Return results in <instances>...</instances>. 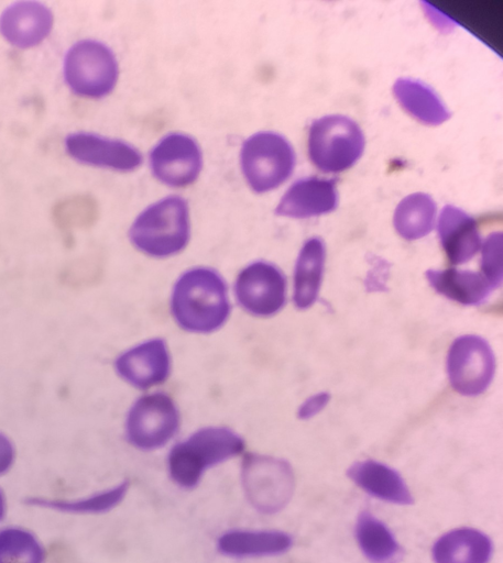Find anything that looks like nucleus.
Listing matches in <instances>:
<instances>
[{
	"label": "nucleus",
	"instance_id": "1",
	"mask_svg": "<svg viewBox=\"0 0 503 563\" xmlns=\"http://www.w3.org/2000/svg\"><path fill=\"white\" fill-rule=\"evenodd\" d=\"M230 310L227 284L211 267L187 269L173 286L171 313L184 331L199 334L217 331L228 320Z\"/></svg>",
	"mask_w": 503,
	"mask_h": 563
},
{
	"label": "nucleus",
	"instance_id": "2",
	"mask_svg": "<svg viewBox=\"0 0 503 563\" xmlns=\"http://www.w3.org/2000/svg\"><path fill=\"white\" fill-rule=\"evenodd\" d=\"M192 235V213L188 200L168 194L146 205L128 229L131 245L153 258H167L183 252Z\"/></svg>",
	"mask_w": 503,
	"mask_h": 563
},
{
	"label": "nucleus",
	"instance_id": "3",
	"mask_svg": "<svg viewBox=\"0 0 503 563\" xmlns=\"http://www.w3.org/2000/svg\"><path fill=\"white\" fill-rule=\"evenodd\" d=\"M244 448L243 438L228 427L201 428L170 450L168 476L177 487L192 490L208 470L240 455Z\"/></svg>",
	"mask_w": 503,
	"mask_h": 563
},
{
	"label": "nucleus",
	"instance_id": "4",
	"mask_svg": "<svg viewBox=\"0 0 503 563\" xmlns=\"http://www.w3.org/2000/svg\"><path fill=\"white\" fill-rule=\"evenodd\" d=\"M62 76L77 98L101 100L109 97L120 79L116 52L103 41L85 37L74 42L62 60Z\"/></svg>",
	"mask_w": 503,
	"mask_h": 563
},
{
	"label": "nucleus",
	"instance_id": "5",
	"mask_svg": "<svg viewBox=\"0 0 503 563\" xmlns=\"http://www.w3.org/2000/svg\"><path fill=\"white\" fill-rule=\"evenodd\" d=\"M238 163L245 185L255 194H265L289 178L296 165V154L284 135L258 131L242 141Z\"/></svg>",
	"mask_w": 503,
	"mask_h": 563
},
{
	"label": "nucleus",
	"instance_id": "6",
	"mask_svg": "<svg viewBox=\"0 0 503 563\" xmlns=\"http://www.w3.org/2000/svg\"><path fill=\"white\" fill-rule=\"evenodd\" d=\"M145 163L158 184L178 190L198 181L205 167V154L190 133L168 131L149 148Z\"/></svg>",
	"mask_w": 503,
	"mask_h": 563
},
{
	"label": "nucleus",
	"instance_id": "7",
	"mask_svg": "<svg viewBox=\"0 0 503 563\" xmlns=\"http://www.w3.org/2000/svg\"><path fill=\"white\" fill-rule=\"evenodd\" d=\"M364 136L352 119L330 114L311 122L307 137L310 162L321 172L338 173L350 168L362 155Z\"/></svg>",
	"mask_w": 503,
	"mask_h": 563
},
{
	"label": "nucleus",
	"instance_id": "8",
	"mask_svg": "<svg viewBox=\"0 0 503 563\" xmlns=\"http://www.w3.org/2000/svg\"><path fill=\"white\" fill-rule=\"evenodd\" d=\"M241 486L252 508L264 515H273L292 500L296 481L293 467L286 460L248 453L241 462Z\"/></svg>",
	"mask_w": 503,
	"mask_h": 563
},
{
	"label": "nucleus",
	"instance_id": "9",
	"mask_svg": "<svg viewBox=\"0 0 503 563\" xmlns=\"http://www.w3.org/2000/svg\"><path fill=\"white\" fill-rule=\"evenodd\" d=\"M181 415L174 400L155 391L139 397L129 408L124 421L127 442L140 451L163 448L177 433Z\"/></svg>",
	"mask_w": 503,
	"mask_h": 563
},
{
	"label": "nucleus",
	"instance_id": "10",
	"mask_svg": "<svg viewBox=\"0 0 503 563\" xmlns=\"http://www.w3.org/2000/svg\"><path fill=\"white\" fill-rule=\"evenodd\" d=\"M66 155L79 165L120 174L134 173L145 155L132 142L94 131L76 130L63 140Z\"/></svg>",
	"mask_w": 503,
	"mask_h": 563
},
{
	"label": "nucleus",
	"instance_id": "11",
	"mask_svg": "<svg viewBox=\"0 0 503 563\" xmlns=\"http://www.w3.org/2000/svg\"><path fill=\"white\" fill-rule=\"evenodd\" d=\"M238 305L255 317H270L278 312L286 301V279L272 263L256 261L247 265L234 282Z\"/></svg>",
	"mask_w": 503,
	"mask_h": 563
},
{
	"label": "nucleus",
	"instance_id": "12",
	"mask_svg": "<svg viewBox=\"0 0 503 563\" xmlns=\"http://www.w3.org/2000/svg\"><path fill=\"white\" fill-rule=\"evenodd\" d=\"M494 355L490 345L477 335L457 338L447 357L452 388L464 396H477L490 385L494 374Z\"/></svg>",
	"mask_w": 503,
	"mask_h": 563
},
{
	"label": "nucleus",
	"instance_id": "13",
	"mask_svg": "<svg viewBox=\"0 0 503 563\" xmlns=\"http://www.w3.org/2000/svg\"><path fill=\"white\" fill-rule=\"evenodd\" d=\"M116 374L134 388L146 390L164 383L171 374V354L166 341L154 338L120 353Z\"/></svg>",
	"mask_w": 503,
	"mask_h": 563
},
{
	"label": "nucleus",
	"instance_id": "14",
	"mask_svg": "<svg viewBox=\"0 0 503 563\" xmlns=\"http://www.w3.org/2000/svg\"><path fill=\"white\" fill-rule=\"evenodd\" d=\"M54 13L43 2L20 0L0 13V35L11 46L30 49L41 45L54 29Z\"/></svg>",
	"mask_w": 503,
	"mask_h": 563
},
{
	"label": "nucleus",
	"instance_id": "15",
	"mask_svg": "<svg viewBox=\"0 0 503 563\" xmlns=\"http://www.w3.org/2000/svg\"><path fill=\"white\" fill-rule=\"evenodd\" d=\"M338 206L336 183L316 176L294 181L274 209L278 217L306 219L335 210Z\"/></svg>",
	"mask_w": 503,
	"mask_h": 563
},
{
	"label": "nucleus",
	"instance_id": "16",
	"mask_svg": "<svg viewBox=\"0 0 503 563\" xmlns=\"http://www.w3.org/2000/svg\"><path fill=\"white\" fill-rule=\"evenodd\" d=\"M294 537L278 529H230L216 542L217 551L231 559L280 556L294 547Z\"/></svg>",
	"mask_w": 503,
	"mask_h": 563
},
{
	"label": "nucleus",
	"instance_id": "17",
	"mask_svg": "<svg viewBox=\"0 0 503 563\" xmlns=\"http://www.w3.org/2000/svg\"><path fill=\"white\" fill-rule=\"evenodd\" d=\"M347 477L367 495L396 506H412L415 498L403 476L390 465L363 460L352 463Z\"/></svg>",
	"mask_w": 503,
	"mask_h": 563
},
{
	"label": "nucleus",
	"instance_id": "18",
	"mask_svg": "<svg viewBox=\"0 0 503 563\" xmlns=\"http://www.w3.org/2000/svg\"><path fill=\"white\" fill-rule=\"evenodd\" d=\"M492 539L473 527H458L440 534L430 549L434 563H490Z\"/></svg>",
	"mask_w": 503,
	"mask_h": 563
},
{
	"label": "nucleus",
	"instance_id": "19",
	"mask_svg": "<svg viewBox=\"0 0 503 563\" xmlns=\"http://www.w3.org/2000/svg\"><path fill=\"white\" fill-rule=\"evenodd\" d=\"M437 229L441 246L452 264L468 262L481 246L475 220L457 207L447 205L441 209Z\"/></svg>",
	"mask_w": 503,
	"mask_h": 563
},
{
	"label": "nucleus",
	"instance_id": "20",
	"mask_svg": "<svg viewBox=\"0 0 503 563\" xmlns=\"http://www.w3.org/2000/svg\"><path fill=\"white\" fill-rule=\"evenodd\" d=\"M353 536L360 552L370 563H400L404 558V548L390 527L367 509L358 514Z\"/></svg>",
	"mask_w": 503,
	"mask_h": 563
},
{
	"label": "nucleus",
	"instance_id": "21",
	"mask_svg": "<svg viewBox=\"0 0 503 563\" xmlns=\"http://www.w3.org/2000/svg\"><path fill=\"white\" fill-rule=\"evenodd\" d=\"M325 244L319 238L302 246L294 271L293 301L298 309L309 308L317 299L325 265Z\"/></svg>",
	"mask_w": 503,
	"mask_h": 563
},
{
	"label": "nucleus",
	"instance_id": "22",
	"mask_svg": "<svg viewBox=\"0 0 503 563\" xmlns=\"http://www.w3.org/2000/svg\"><path fill=\"white\" fill-rule=\"evenodd\" d=\"M426 278L437 292L462 305H479L493 290L482 273L471 271L429 269Z\"/></svg>",
	"mask_w": 503,
	"mask_h": 563
},
{
	"label": "nucleus",
	"instance_id": "23",
	"mask_svg": "<svg viewBox=\"0 0 503 563\" xmlns=\"http://www.w3.org/2000/svg\"><path fill=\"white\" fill-rule=\"evenodd\" d=\"M129 488L130 482L124 479L111 487L75 499L29 497L25 503L33 507L69 515H100L118 507L127 497Z\"/></svg>",
	"mask_w": 503,
	"mask_h": 563
},
{
	"label": "nucleus",
	"instance_id": "24",
	"mask_svg": "<svg viewBox=\"0 0 503 563\" xmlns=\"http://www.w3.org/2000/svg\"><path fill=\"white\" fill-rule=\"evenodd\" d=\"M393 92L400 104L423 123L439 124L450 117L439 96L417 79H397L393 86Z\"/></svg>",
	"mask_w": 503,
	"mask_h": 563
},
{
	"label": "nucleus",
	"instance_id": "25",
	"mask_svg": "<svg viewBox=\"0 0 503 563\" xmlns=\"http://www.w3.org/2000/svg\"><path fill=\"white\" fill-rule=\"evenodd\" d=\"M436 203L427 194L416 192L405 197L394 212V227L406 240L427 235L434 228Z\"/></svg>",
	"mask_w": 503,
	"mask_h": 563
},
{
	"label": "nucleus",
	"instance_id": "26",
	"mask_svg": "<svg viewBox=\"0 0 503 563\" xmlns=\"http://www.w3.org/2000/svg\"><path fill=\"white\" fill-rule=\"evenodd\" d=\"M45 549L28 529L8 527L0 530V563H44Z\"/></svg>",
	"mask_w": 503,
	"mask_h": 563
},
{
	"label": "nucleus",
	"instance_id": "27",
	"mask_svg": "<svg viewBox=\"0 0 503 563\" xmlns=\"http://www.w3.org/2000/svg\"><path fill=\"white\" fill-rule=\"evenodd\" d=\"M482 275L496 288L502 283V234L491 233L482 246Z\"/></svg>",
	"mask_w": 503,
	"mask_h": 563
},
{
	"label": "nucleus",
	"instance_id": "28",
	"mask_svg": "<svg viewBox=\"0 0 503 563\" xmlns=\"http://www.w3.org/2000/svg\"><path fill=\"white\" fill-rule=\"evenodd\" d=\"M17 449L11 438L0 431V476L7 474L13 466Z\"/></svg>",
	"mask_w": 503,
	"mask_h": 563
},
{
	"label": "nucleus",
	"instance_id": "29",
	"mask_svg": "<svg viewBox=\"0 0 503 563\" xmlns=\"http://www.w3.org/2000/svg\"><path fill=\"white\" fill-rule=\"evenodd\" d=\"M330 395L328 393H319L309 397L298 410L300 419H308L318 413L328 404Z\"/></svg>",
	"mask_w": 503,
	"mask_h": 563
},
{
	"label": "nucleus",
	"instance_id": "30",
	"mask_svg": "<svg viewBox=\"0 0 503 563\" xmlns=\"http://www.w3.org/2000/svg\"><path fill=\"white\" fill-rule=\"evenodd\" d=\"M7 511V501L3 492L0 488V521L3 519Z\"/></svg>",
	"mask_w": 503,
	"mask_h": 563
}]
</instances>
